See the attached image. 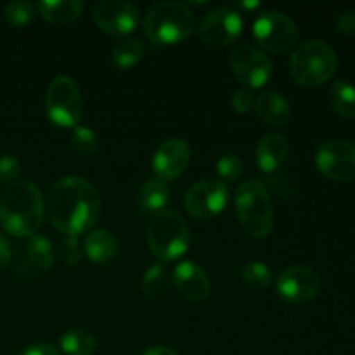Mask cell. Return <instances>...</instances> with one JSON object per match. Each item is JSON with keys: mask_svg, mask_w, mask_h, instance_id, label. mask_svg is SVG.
<instances>
[{"mask_svg": "<svg viewBox=\"0 0 355 355\" xmlns=\"http://www.w3.org/2000/svg\"><path fill=\"white\" fill-rule=\"evenodd\" d=\"M45 210L51 224L62 234H83L99 218V193L82 177H64L49 191Z\"/></svg>", "mask_w": 355, "mask_h": 355, "instance_id": "1", "label": "cell"}, {"mask_svg": "<svg viewBox=\"0 0 355 355\" xmlns=\"http://www.w3.org/2000/svg\"><path fill=\"white\" fill-rule=\"evenodd\" d=\"M45 205L33 182L21 180L3 191L0 198V225L17 238H31L44 222Z\"/></svg>", "mask_w": 355, "mask_h": 355, "instance_id": "2", "label": "cell"}, {"mask_svg": "<svg viewBox=\"0 0 355 355\" xmlns=\"http://www.w3.org/2000/svg\"><path fill=\"white\" fill-rule=\"evenodd\" d=\"M196 26L193 10L180 2H158L144 17V31L153 44L173 45L186 40Z\"/></svg>", "mask_w": 355, "mask_h": 355, "instance_id": "3", "label": "cell"}, {"mask_svg": "<svg viewBox=\"0 0 355 355\" xmlns=\"http://www.w3.org/2000/svg\"><path fill=\"white\" fill-rule=\"evenodd\" d=\"M236 214L243 229L257 239H263L274 227V214L270 196L260 180H248L234 193Z\"/></svg>", "mask_w": 355, "mask_h": 355, "instance_id": "4", "label": "cell"}, {"mask_svg": "<svg viewBox=\"0 0 355 355\" xmlns=\"http://www.w3.org/2000/svg\"><path fill=\"white\" fill-rule=\"evenodd\" d=\"M338 59L335 51L322 40H307L293 52L290 73L304 87H319L328 82L336 71Z\"/></svg>", "mask_w": 355, "mask_h": 355, "instance_id": "5", "label": "cell"}, {"mask_svg": "<svg viewBox=\"0 0 355 355\" xmlns=\"http://www.w3.org/2000/svg\"><path fill=\"white\" fill-rule=\"evenodd\" d=\"M191 234L187 222L173 210L155 214L148 227V245L153 255L162 262H170L186 253Z\"/></svg>", "mask_w": 355, "mask_h": 355, "instance_id": "6", "label": "cell"}, {"mask_svg": "<svg viewBox=\"0 0 355 355\" xmlns=\"http://www.w3.org/2000/svg\"><path fill=\"white\" fill-rule=\"evenodd\" d=\"M45 111L49 120L58 127H78L83 111L82 92L71 76L59 75L49 83L45 94Z\"/></svg>", "mask_w": 355, "mask_h": 355, "instance_id": "7", "label": "cell"}, {"mask_svg": "<svg viewBox=\"0 0 355 355\" xmlns=\"http://www.w3.org/2000/svg\"><path fill=\"white\" fill-rule=\"evenodd\" d=\"M253 37L266 51L283 54L298 40V28L291 17L277 10L262 12L253 23Z\"/></svg>", "mask_w": 355, "mask_h": 355, "instance_id": "8", "label": "cell"}, {"mask_svg": "<svg viewBox=\"0 0 355 355\" xmlns=\"http://www.w3.org/2000/svg\"><path fill=\"white\" fill-rule=\"evenodd\" d=\"M229 64L236 80L246 89H260L272 75V62L255 45L241 44L232 49Z\"/></svg>", "mask_w": 355, "mask_h": 355, "instance_id": "9", "label": "cell"}, {"mask_svg": "<svg viewBox=\"0 0 355 355\" xmlns=\"http://www.w3.org/2000/svg\"><path fill=\"white\" fill-rule=\"evenodd\" d=\"M229 203V189L222 180L203 179L187 189L184 207L198 218H210L222 214Z\"/></svg>", "mask_w": 355, "mask_h": 355, "instance_id": "10", "label": "cell"}, {"mask_svg": "<svg viewBox=\"0 0 355 355\" xmlns=\"http://www.w3.org/2000/svg\"><path fill=\"white\" fill-rule=\"evenodd\" d=\"M315 165L329 180L349 182L355 179V146L342 139L324 142L318 149Z\"/></svg>", "mask_w": 355, "mask_h": 355, "instance_id": "11", "label": "cell"}, {"mask_svg": "<svg viewBox=\"0 0 355 355\" xmlns=\"http://www.w3.org/2000/svg\"><path fill=\"white\" fill-rule=\"evenodd\" d=\"M276 290L290 304H307L321 291V277L307 266L288 267L277 276Z\"/></svg>", "mask_w": 355, "mask_h": 355, "instance_id": "12", "label": "cell"}, {"mask_svg": "<svg viewBox=\"0 0 355 355\" xmlns=\"http://www.w3.org/2000/svg\"><path fill=\"white\" fill-rule=\"evenodd\" d=\"M243 30L241 14L231 7H217L205 14L200 24V37L208 47H225L239 37Z\"/></svg>", "mask_w": 355, "mask_h": 355, "instance_id": "13", "label": "cell"}, {"mask_svg": "<svg viewBox=\"0 0 355 355\" xmlns=\"http://www.w3.org/2000/svg\"><path fill=\"white\" fill-rule=\"evenodd\" d=\"M97 26L113 37L132 33L139 23V9L127 0H101L92 14Z\"/></svg>", "mask_w": 355, "mask_h": 355, "instance_id": "14", "label": "cell"}, {"mask_svg": "<svg viewBox=\"0 0 355 355\" xmlns=\"http://www.w3.org/2000/svg\"><path fill=\"white\" fill-rule=\"evenodd\" d=\"M191 159V148L182 139H168L158 146L153 156V170L159 180H172L182 175Z\"/></svg>", "mask_w": 355, "mask_h": 355, "instance_id": "15", "label": "cell"}, {"mask_svg": "<svg viewBox=\"0 0 355 355\" xmlns=\"http://www.w3.org/2000/svg\"><path fill=\"white\" fill-rule=\"evenodd\" d=\"M172 279L177 291L187 300L203 302L210 297L211 284L208 279V274L196 262H191V260L180 262L173 269Z\"/></svg>", "mask_w": 355, "mask_h": 355, "instance_id": "16", "label": "cell"}, {"mask_svg": "<svg viewBox=\"0 0 355 355\" xmlns=\"http://www.w3.org/2000/svg\"><path fill=\"white\" fill-rule=\"evenodd\" d=\"M288 151H290V144L284 135L276 134V132L266 134L257 144V165L266 173H274L288 158Z\"/></svg>", "mask_w": 355, "mask_h": 355, "instance_id": "17", "label": "cell"}, {"mask_svg": "<svg viewBox=\"0 0 355 355\" xmlns=\"http://www.w3.org/2000/svg\"><path fill=\"white\" fill-rule=\"evenodd\" d=\"M255 110L257 114L266 123L274 125V127L288 123L291 118L290 103L279 92H274V90H263V92H260V96H257Z\"/></svg>", "mask_w": 355, "mask_h": 355, "instance_id": "18", "label": "cell"}, {"mask_svg": "<svg viewBox=\"0 0 355 355\" xmlns=\"http://www.w3.org/2000/svg\"><path fill=\"white\" fill-rule=\"evenodd\" d=\"M85 253L89 257L90 262L94 263H107L118 255V245L116 236L107 229H96L90 232L85 239Z\"/></svg>", "mask_w": 355, "mask_h": 355, "instance_id": "19", "label": "cell"}, {"mask_svg": "<svg viewBox=\"0 0 355 355\" xmlns=\"http://www.w3.org/2000/svg\"><path fill=\"white\" fill-rule=\"evenodd\" d=\"M170 200V189L166 182L159 179H151L139 187L135 194V203L146 214H158L165 210Z\"/></svg>", "mask_w": 355, "mask_h": 355, "instance_id": "20", "label": "cell"}, {"mask_svg": "<svg viewBox=\"0 0 355 355\" xmlns=\"http://www.w3.org/2000/svg\"><path fill=\"white\" fill-rule=\"evenodd\" d=\"M37 10L51 23L68 24L82 14L83 3L80 0H42L37 3Z\"/></svg>", "mask_w": 355, "mask_h": 355, "instance_id": "21", "label": "cell"}, {"mask_svg": "<svg viewBox=\"0 0 355 355\" xmlns=\"http://www.w3.org/2000/svg\"><path fill=\"white\" fill-rule=\"evenodd\" d=\"M59 345L66 355H92L97 347V340L89 329L75 328L61 336Z\"/></svg>", "mask_w": 355, "mask_h": 355, "instance_id": "22", "label": "cell"}, {"mask_svg": "<svg viewBox=\"0 0 355 355\" xmlns=\"http://www.w3.org/2000/svg\"><path fill=\"white\" fill-rule=\"evenodd\" d=\"M331 110L342 118L355 116V87L347 80H338L333 83L329 92Z\"/></svg>", "mask_w": 355, "mask_h": 355, "instance_id": "23", "label": "cell"}, {"mask_svg": "<svg viewBox=\"0 0 355 355\" xmlns=\"http://www.w3.org/2000/svg\"><path fill=\"white\" fill-rule=\"evenodd\" d=\"M146 51V45L141 38H125V40L118 42L114 45L113 52H111V59H113L114 66L121 69L132 68L137 64L142 59Z\"/></svg>", "mask_w": 355, "mask_h": 355, "instance_id": "24", "label": "cell"}, {"mask_svg": "<svg viewBox=\"0 0 355 355\" xmlns=\"http://www.w3.org/2000/svg\"><path fill=\"white\" fill-rule=\"evenodd\" d=\"M26 255L38 269H49L54 266V246L45 236H31L26 245Z\"/></svg>", "mask_w": 355, "mask_h": 355, "instance_id": "25", "label": "cell"}, {"mask_svg": "<svg viewBox=\"0 0 355 355\" xmlns=\"http://www.w3.org/2000/svg\"><path fill=\"white\" fill-rule=\"evenodd\" d=\"M168 284V272L163 263H155L142 277V293L148 298H158L165 293Z\"/></svg>", "mask_w": 355, "mask_h": 355, "instance_id": "26", "label": "cell"}, {"mask_svg": "<svg viewBox=\"0 0 355 355\" xmlns=\"http://www.w3.org/2000/svg\"><path fill=\"white\" fill-rule=\"evenodd\" d=\"M241 281L252 290H262L272 283V272L263 262L253 260L241 267Z\"/></svg>", "mask_w": 355, "mask_h": 355, "instance_id": "27", "label": "cell"}, {"mask_svg": "<svg viewBox=\"0 0 355 355\" xmlns=\"http://www.w3.org/2000/svg\"><path fill=\"white\" fill-rule=\"evenodd\" d=\"M3 17H6L7 23L16 28L26 26L35 17V7L24 0H14L3 7Z\"/></svg>", "mask_w": 355, "mask_h": 355, "instance_id": "28", "label": "cell"}, {"mask_svg": "<svg viewBox=\"0 0 355 355\" xmlns=\"http://www.w3.org/2000/svg\"><path fill=\"white\" fill-rule=\"evenodd\" d=\"M69 142H71V148L78 155L90 156L97 151V135L94 134V130L87 127H76L73 130Z\"/></svg>", "mask_w": 355, "mask_h": 355, "instance_id": "29", "label": "cell"}, {"mask_svg": "<svg viewBox=\"0 0 355 355\" xmlns=\"http://www.w3.org/2000/svg\"><path fill=\"white\" fill-rule=\"evenodd\" d=\"M217 173L220 175L222 182H234L243 173V162L234 153L220 156L217 162Z\"/></svg>", "mask_w": 355, "mask_h": 355, "instance_id": "30", "label": "cell"}, {"mask_svg": "<svg viewBox=\"0 0 355 355\" xmlns=\"http://www.w3.org/2000/svg\"><path fill=\"white\" fill-rule=\"evenodd\" d=\"M263 186H266L267 193L272 191V193L279 198H290L291 194H293V184H291L290 177L283 175V173H270L266 179V184H263Z\"/></svg>", "mask_w": 355, "mask_h": 355, "instance_id": "31", "label": "cell"}, {"mask_svg": "<svg viewBox=\"0 0 355 355\" xmlns=\"http://www.w3.org/2000/svg\"><path fill=\"white\" fill-rule=\"evenodd\" d=\"M59 252H61L62 260H66L68 263L75 266V263H78L80 260H82V255H83L82 243L78 241L76 236H66V238L62 239L61 250H59Z\"/></svg>", "mask_w": 355, "mask_h": 355, "instance_id": "32", "label": "cell"}, {"mask_svg": "<svg viewBox=\"0 0 355 355\" xmlns=\"http://www.w3.org/2000/svg\"><path fill=\"white\" fill-rule=\"evenodd\" d=\"M21 175V163L14 156H2L0 158V182L14 184Z\"/></svg>", "mask_w": 355, "mask_h": 355, "instance_id": "33", "label": "cell"}, {"mask_svg": "<svg viewBox=\"0 0 355 355\" xmlns=\"http://www.w3.org/2000/svg\"><path fill=\"white\" fill-rule=\"evenodd\" d=\"M232 107L236 110V113L245 114L252 111V107H255V99H253L252 92L248 89H241L232 96Z\"/></svg>", "mask_w": 355, "mask_h": 355, "instance_id": "34", "label": "cell"}, {"mask_svg": "<svg viewBox=\"0 0 355 355\" xmlns=\"http://www.w3.org/2000/svg\"><path fill=\"white\" fill-rule=\"evenodd\" d=\"M333 26L338 33L350 35L355 31V12L354 10H342L340 14H336L335 21H333Z\"/></svg>", "mask_w": 355, "mask_h": 355, "instance_id": "35", "label": "cell"}, {"mask_svg": "<svg viewBox=\"0 0 355 355\" xmlns=\"http://www.w3.org/2000/svg\"><path fill=\"white\" fill-rule=\"evenodd\" d=\"M19 355H61L58 350L49 343H33V345L26 347Z\"/></svg>", "mask_w": 355, "mask_h": 355, "instance_id": "36", "label": "cell"}, {"mask_svg": "<svg viewBox=\"0 0 355 355\" xmlns=\"http://www.w3.org/2000/svg\"><path fill=\"white\" fill-rule=\"evenodd\" d=\"M12 259V250H10V243L7 241L6 236L0 234V269L6 267Z\"/></svg>", "mask_w": 355, "mask_h": 355, "instance_id": "37", "label": "cell"}, {"mask_svg": "<svg viewBox=\"0 0 355 355\" xmlns=\"http://www.w3.org/2000/svg\"><path fill=\"white\" fill-rule=\"evenodd\" d=\"M142 355H180V354H177L175 350L168 349V347H151V349L144 350V354Z\"/></svg>", "mask_w": 355, "mask_h": 355, "instance_id": "38", "label": "cell"}, {"mask_svg": "<svg viewBox=\"0 0 355 355\" xmlns=\"http://www.w3.org/2000/svg\"><path fill=\"white\" fill-rule=\"evenodd\" d=\"M238 6L245 7V9H255V7H259L260 3L259 2H239Z\"/></svg>", "mask_w": 355, "mask_h": 355, "instance_id": "39", "label": "cell"}]
</instances>
